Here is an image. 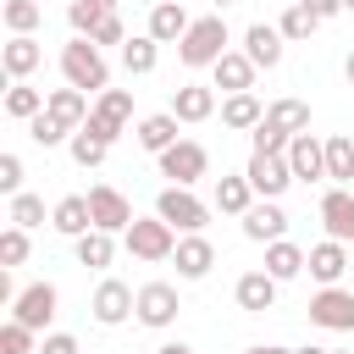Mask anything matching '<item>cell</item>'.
I'll use <instances>...</instances> for the list:
<instances>
[{"label": "cell", "instance_id": "obj_50", "mask_svg": "<svg viewBox=\"0 0 354 354\" xmlns=\"http://www.w3.org/2000/svg\"><path fill=\"white\" fill-rule=\"evenodd\" d=\"M343 77H348V83H354V50H348V61H343Z\"/></svg>", "mask_w": 354, "mask_h": 354}, {"label": "cell", "instance_id": "obj_11", "mask_svg": "<svg viewBox=\"0 0 354 354\" xmlns=\"http://www.w3.org/2000/svg\"><path fill=\"white\" fill-rule=\"evenodd\" d=\"M88 210H94V227H105V232H127V227H133V205H127V194L111 188V183L88 188Z\"/></svg>", "mask_w": 354, "mask_h": 354}, {"label": "cell", "instance_id": "obj_9", "mask_svg": "<svg viewBox=\"0 0 354 354\" xmlns=\"http://www.w3.org/2000/svg\"><path fill=\"white\" fill-rule=\"evenodd\" d=\"M310 321L326 326V332H354V293H343L337 282L321 288V293L310 299Z\"/></svg>", "mask_w": 354, "mask_h": 354}, {"label": "cell", "instance_id": "obj_53", "mask_svg": "<svg viewBox=\"0 0 354 354\" xmlns=\"http://www.w3.org/2000/svg\"><path fill=\"white\" fill-rule=\"evenodd\" d=\"M326 354H354V348H326Z\"/></svg>", "mask_w": 354, "mask_h": 354}, {"label": "cell", "instance_id": "obj_33", "mask_svg": "<svg viewBox=\"0 0 354 354\" xmlns=\"http://www.w3.org/2000/svg\"><path fill=\"white\" fill-rule=\"evenodd\" d=\"M326 177L343 188V183H354V138H326Z\"/></svg>", "mask_w": 354, "mask_h": 354}, {"label": "cell", "instance_id": "obj_49", "mask_svg": "<svg viewBox=\"0 0 354 354\" xmlns=\"http://www.w3.org/2000/svg\"><path fill=\"white\" fill-rule=\"evenodd\" d=\"M155 354H194V348H188V343H160Z\"/></svg>", "mask_w": 354, "mask_h": 354}, {"label": "cell", "instance_id": "obj_19", "mask_svg": "<svg viewBox=\"0 0 354 354\" xmlns=\"http://www.w3.org/2000/svg\"><path fill=\"white\" fill-rule=\"evenodd\" d=\"M171 116H177V122H210V116H216V88L183 83V88L171 94Z\"/></svg>", "mask_w": 354, "mask_h": 354}, {"label": "cell", "instance_id": "obj_54", "mask_svg": "<svg viewBox=\"0 0 354 354\" xmlns=\"http://www.w3.org/2000/svg\"><path fill=\"white\" fill-rule=\"evenodd\" d=\"M343 11H354V0H343Z\"/></svg>", "mask_w": 354, "mask_h": 354}, {"label": "cell", "instance_id": "obj_14", "mask_svg": "<svg viewBox=\"0 0 354 354\" xmlns=\"http://www.w3.org/2000/svg\"><path fill=\"white\" fill-rule=\"evenodd\" d=\"M232 299H238V310L266 315V310L277 304V277H271V271H243V277H238V288H232Z\"/></svg>", "mask_w": 354, "mask_h": 354}, {"label": "cell", "instance_id": "obj_37", "mask_svg": "<svg viewBox=\"0 0 354 354\" xmlns=\"http://www.w3.org/2000/svg\"><path fill=\"white\" fill-rule=\"evenodd\" d=\"M277 28H282V39H310V33L321 28V17H315V11H304V6L293 0V6L282 11V22H277Z\"/></svg>", "mask_w": 354, "mask_h": 354}, {"label": "cell", "instance_id": "obj_12", "mask_svg": "<svg viewBox=\"0 0 354 354\" xmlns=\"http://www.w3.org/2000/svg\"><path fill=\"white\" fill-rule=\"evenodd\" d=\"M177 310H183V304H177V288H171V282H144V288H138V310H133V315H138L144 326H171Z\"/></svg>", "mask_w": 354, "mask_h": 354}, {"label": "cell", "instance_id": "obj_4", "mask_svg": "<svg viewBox=\"0 0 354 354\" xmlns=\"http://www.w3.org/2000/svg\"><path fill=\"white\" fill-rule=\"evenodd\" d=\"M127 116H133V94H127V88H105V94H100V105L88 111V122H83V127H88L94 138L116 144V138H122V127H127Z\"/></svg>", "mask_w": 354, "mask_h": 354}, {"label": "cell", "instance_id": "obj_18", "mask_svg": "<svg viewBox=\"0 0 354 354\" xmlns=\"http://www.w3.org/2000/svg\"><path fill=\"white\" fill-rule=\"evenodd\" d=\"M254 61L243 55V50H227L216 66H210V77H216V88H227V94H243V88H254Z\"/></svg>", "mask_w": 354, "mask_h": 354}, {"label": "cell", "instance_id": "obj_25", "mask_svg": "<svg viewBox=\"0 0 354 354\" xmlns=\"http://www.w3.org/2000/svg\"><path fill=\"white\" fill-rule=\"evenodd\" d=\"M221 122H227V127H238V133H254V127L266 122V105L254 100V88L227 94V100H221Z\"/></svg>", "mask_w": 354, "mask_h": 354}, {"label": "cell", "instance_id": "obj_47", "mask_svg": "<svg viewBox=\"0 0 354 354\" xmlns=\"http://www.w3.org/2000/svg\"><path fill=\"white\" fill-rule=\"evenodd\" d=\"M299 6H304V11H315V17H321V22H326V17H337V11H343V0H299Z\"/></svg>", "mask_w": 354, "mask_h": 354}, {"label": "cell", "instance_id": "obj_23", "mask_svg": "<svg viewBox=\"0 0 354 354\" xmlns=\"http://www.w3.org/2000/svg\"><path fill=\"white\" fill-rule=\"evenodd\" d=\"M188 28H194V22H188L183 0H160V6L149 11V39H160V44H177Z\"/></svg>", "mask_w": 354, "mask_h": 354}, {"label": "cell", "instance_id": "obj_22", "mask_svg": "<svg viewBox=\"0 0 354 354\" xmlns=\"http://www.w3.org/2000/svg\"><path fill=\"white\" fill-rule=\"evenodd\" d=\"M44 111H50L55 122H66V127L77 133V127L88 122V111H94V105H88V94H83V88H72V83H66V88H50V100H44Z\"/></svg>", "mask_w": 354, "mask_h": 354}, {"label": "cell", "instance_id": "obj_36", "mask_svg": "<svg viewBox=\"0 0 354 354\" xmlns=\"http://www.w3.org/2000/svg\"><path fill=\"white\" fill-rule=\"evenodd\" d=\"M66 22H72L77 39H94V28L105 22V6H94V0H72V6H66Z\"/></svg>", "mask_w": 354, "mask_h": 354}, {"label": "cell", "instance_id": "obj_42", "mask_svg": "<svg viewBox=\"0 0 354 354\" xmlns=\"http://www.w3.org/2000/svg\"><path fill=\"white\" fill-rule=\"evenodd\" d=\"M0 354H33V326H22L17 315L0 326Z\"/></svg>", "mask_w": 354, "mask_h": 354}, {"label": "cell", "instance_id": "obj_24", "mask_svg": "<svg viewBox=\"0 0 354 354\" xmlns=\"http://www.w3.org/2000/svg\"><path fill=\"white\" fill-rule=\"evenodd\" d=\"M39 55H44V50H39L33 33H11V44L0 50V66H6V77L17 83V77H28V72L39 66Z\"/></svg>", "mask_w": 354, "mask_h": 354}, {"label": "cell", "instance_id": "obj_32", "mask_svg": "<svg viewBox=\"0 0 354 354\" xmlns=\"http://www.w3.org/2000/svg\"><path fill=\"white\" fill-rule=\"evenodd\" d=\"M44 100H50V94H39V88H28V83L17 77V83L6 88V116H17V122H33V116L44 111Z\"/></svg>", "mask_w": 354, "mask_h": 354}, {"label": "cell", "instance_id": "obj_46", "mask_svg": "<svg viewBox=\"0 0 354 354\" xmlns=\"http://www.w3.org/2000/svg\"><path fill=\"white\" fill-rule=\"evenodd\" d=\"M39 354H77V337H72V332H50V337L39 343Z\"/></svg>", "mask_w": 354, "mask_h": 354}, {"label": "cell", "instance_id": "obj_13", "mask_svg": "<svg viewBox=\"0 0 354 354\" xmlns=\"http://www.w3.org/2000/svg\"><path fill=\"white\" fill-rule=\"evenodd\" d=\"M288 166H293V177H304V183L326 177V144H321L315 133H293V144H288Z\"/></svg>", "mask_w": 354, "mask_h": 354}, {"label": "cell", "instance_id": "obj_3", "mask_svg": "<svg viewBox=\"0 0 354 354\" xmlns=\"http://www.w3.org/2000/svg\"><path fill=\"white\" fill-rule=\"evenodd\" d=\"M127 254L133 260H171L177 254V227L166 216H133L127 227Z\"/></svg>", "mask_w": 354, "mask_h": 354}, {"label": "cell", "instance_id": "obj_15", "mask_svg": "<svg viewBox=\"0 0 354 354\" xmlns=\"http://www.w3.org/2000/svg\"><path fill=\"white\" fill-rule=\"evenodd\" d=\"M321 221H326V238L354 243V194H348V188L321 194Z\"/></svg>", "mask_w": 354, "mask_h": 354}, {"label": "cell", "instance_id": "obj_52", "mask_svg": "<svg viewBox=\"0 0 354 354\" xmlns=\"http://www.w3.org/2000/svg\"><path fill=\"white\" fill-rule=\"evenodd\" d=\"M299 354H326V348H299Z\"/></svg>", "mask_w": 354, "mask_h": 354}, {"label": "cell", "instance_id": "obj_29", "mask_svg": "<svg viewBox=\"0 0 354 354\" xmlns=\"http://www.w3.org/2000/svg\"><path fill=\"white\" fill-rule=\"evenodd\" d=\"M249 205H254V183H249V177H216V210L243 216Z\"/></svg>", "mask_w": 354, "mask_h": 354}, {"label": "cell", "instance_id": "obj_6", "mask_svg": "<svg viewBox=\"0 0 354 354\" xmlns=\"http://www.w3.org/2000/svg\"><path fill=\"white\" fill-rule=\"evenodd\" d=\"M205 166H210V155H205V144H194V138H177L171 149H160V177H171V183H183V188H194V183L205 177Z\"/></svg>", "mask_w": 354, "mask_h": 354}, {"label": "cell", "instance_id": "obj_10", "mask_svg": "<svg viewBox=\"0 0 354 354\" xmlns=\"http://www.w3.org/2000/svg\"><path fill=\"white\" fill-rule=\"evenodd\" d=\"M243 177L254 183V194H260V199H277L288 183H299V177H293V166H288V155H249Z\"/></svg>", "mask_w": 354, "mask_h": 354}, {"label": "cell", "instance_id": "obj_41", "mask_svg": "<svg viewBox=\"0 0 354 354\" xmlns=\"http://www.w3.org/2000/svg\"><path fill=\"white\" fill-rule=\"evenodd\" d=\"M22 260H28V227H17V221H11V227L0 232V266L11 271V266H22Z\"/></svg>", "mask_w": 354, "mask_h": 354}, {"label": "cell", "instance_id": "obj_38", "mask_svg": "<svg viewBox=\"0 0 354 354\" xmlns=\"http://www.w3.org/2000/svg\"><path fill=\"white\" fill-rule=\"evenodd\" d=\"M28 138H33V144H44V149H50V144H66V138H72V127H66V122H55V116H50V111H39V116H33V122H28Z\"/></svg>", "mask_w": 354, "mask_h": 354}, {"label": "cell", "instance_id": "obj_28", "mask_svg": "<svg viewBox=\"0 0 354 354\" xmlns=\"http://www.w3.org/2000/svg\"><path fill=\"white\" fill-rule=\"evenodd\" d=\"M138 144H144L149 155L171 149V144H177V116H171V111H160V116H144V122H138Z\"/></svg>", "mask_w": 354, "mask_h": 354}, {"label": "cell", "instance_id": "obj_35", "mask_svg": "<svg viewBox=\"0 0 354 354\" xmlns=\"http://www.w3.org/2000/svg\"><path fill=\"white\" fill-rule=\"evenodd\" d=\"M0 17H6V28H11V33H33V28L44 22V0H6V11H0Z\"/></svg>", "mask_w": 354, "mask_h": 354}, {"label": "cell", "instance_id": "obj_31", "mask_svg": "<svg viewBox=\"0 0 354 354\" xmlns=\"http://www.w3.org/2000/svg\"><path fill=\"white\" fill-rule=\"evenodd\" d=\"M155 61H160V39H127L122 44V66L133 72V77H144V72H155Z\"/></svg>", "mask_w": 354, "mask_h": 354}, {"label": "cell", "instance_id": "obj_26", "mask_svg": "<svg viewBox=\"0 0 354 354\" xmlns=\"http://www.w3.org/2000/svg\"><path fill=\"white\" fill-rule=\"evenodd\" d=\"M50 227H55V232H66V238H83V232L94 227V210H88V194H66V199L55 205V216H50Z\"/></svg>", "mask_w": 354, "mask_h": 354}, {"label": "cell", "instance_id": "obj_45", "mask_svg": "<svg viewBox=\"0 0 354 354\" xmlns=\"http://www.w3.org/2000/svg\"><path fill=\"white\" fill-rule=\"evenodd\" d=\"M0 194H22V155H0Z\"/></svg>", "mask_w": 354, "mask_h": 354}, {"label": "cell", "instance_id": "obj_48", "mask_svg": "<svg viewBox=\"0 0 354 354\" xmlns=\"http://www.w3.org/2000/svg\"><path fill=\"white\" fill-rule=\"evenodd\" d=\"M243 354H299V348H277V343H254V348H243Z\"/></svg>", "mask_w": 354, "mask_h": 354}, {"label": "cell", "instance_id": "obj_27", "mask_svg": "<svg viewBox=\"0 0 354 354\" xmlns=\"http://www.w3.org/2000/svg\"><path fill=\"white\" fill-rule=\"evenodd\" d=\"M304 260H310V254H304L299 243H288V238H277V243H266V271H271L277 282H288V277H299V271H304Z\"/></svg>", "mask_w": 354, "mask_h": 354}, {"label": "cell", "instance_id": "obj_30", "mask_svg": "<svg viewBox=\"0 0 354 354\" xmlns=\"http://www.w3.org/2000/svg\"><path fill=\"white\" fill-rule=\"evenodd\" d=\"M111 254H116V243H111V232H105V227H88V232L77 238V266L100 271V266H111Z\"/></svg>", "mask_w": 354, "mask_h": 354}, {"label": "cell", "instance_id": "obj_21", "mask_svg": "<svg viewBox=\"0 0 354 354\" xmlns=\"http://www.w3.org/2000/svg\"><path fill=\"white\" fill-rule=\"evenodd\" d=\"M243 55L254 61V66H277L282 61V28H271V22H254L249 33H243Z\"/></svg>", "mask_w": 354, "mask_h": 354}, {"label": "cell", "instance_id": "obj_16", "mask_svg": "<svg viewBox=\"0 0 354 354\" xmlns=\"http://www.w3.org/2000/svg\"><path fill=\"white\" fill-rule=\"evenodd\" d=\"M177 277H188V282H199V277H210V266H216V249H210V238H199V232H188V238H177Z\"/></svg>", "mask_w": 354, "mask_h": 354}, {"label": "cell", "instance_id": "obj_1", "mask_svg": "<svg viewBox=\"0 0 354 354\" xmlns=\"http://www.w3.org/2000/svg\"><path fill=\"white\" fill-rule=\"evenodd\" d=\"M61 77L72 88H83V94H105L111 88V66H105V55H100L94 39H72L61 50Z\"/></svg>", "mask_w": 354, "mask_h": 354}, {"label": "cell", "instance_id": "obj_7", "mask_svg": "<svg viewBox=\"0 0 354 354\" xmlns=\"http://www.w3.org/2000/svg\"><path fill=\"white\" fill-rule=\"evenodd\" d=\"M88 310H94V321H100V326H122V321L138 310V293H133L127 282L105 277V282L94 288V304H88Z\"/></svg>", "mask_w": 354, "mask_h": 354}, {"label": "cell", "instance_id": "obj_44", "mask_svg": "<svg viewBox=\"0 0 354 354\" xmlns=\"http://www.w3.org/2000/svg\"><path fill=\"white\" fill-rule=\"evenodd\" d=\"M94 44H100V50H105V44H127V28H122L116 11H105V22L94 28Z\"/></svg>", "mask_w": 354, "mask_h": 354}, {"label": "cell", "instance_id": "obj_55", "mask_svg": "<svg viewBox=\"0 0 354 354\" xmlns=\"http://www.w3.org/2000/svg\"><path fill=\"white\" fill-rule=\"evenodd\" d=\"M216 6H232V0H216Z\"/></svg>", "mask_w": 354, "mask_h": 354}, {"label": "cell", "instance_id": "obj_2", "mask_svg": "<svg viewBox=\"0 0 354 354\" xmlns=\"http://www.w3.org/2000/svg\"><path fill=\"white\" fill-rule=\"evenodd\" d=\"M177 55H183V66H216V61L227 55V22H221V17H199V22L177 39Z\"/></svg>", "mask_w": 354, "mask_h": 354}, {"label": "cell", "instance_id": "obj_8", "mask_svg": "<svg viewBox=\"0 0 354 354\" xmlns=\"http://www.w3.org/2000/svg\"><path fill=\"white\" fill-rule=\"evenodd\" d=\"M55 304H61V293H55L50 282H33V288H22V293L11 299V315H17L22 326H33V332H44V326L55 321Z\"/></svg>", "mask_w": 354, "mask_h": 354}, {"label": "cell", "instance_id": "obj_17", "mask_svg": "<svg viewBox=\"0 0 354 354\" xmlns=\"http://www.w3.org/2000/svg\"><path fill=\"white\" fill-rule=\"evenodd\" d=\"M304 266H310V277H315L321 288H332V282L354 266V254H348L337 238H326V243H315V249H310V260H304Z\"/></svg>", "mask_w": 354, "mask_h": 354}, {"label": "cell", "instance_id": "obj_43", "mask_svg": "<svg viewBox=\"0 0 354 354\" xmlns=\"http://www.w3.org/2000/svg\"><path fill=\"white\" fill-rule=\"evenodd\" d=\"M11 221L17 227H39L44 221V199L39 194H11Z\"/></svg>", "mask_w": 354, "mask_h": 354}, {"label": "cell", "instance_id": "obj_34", "mask_svg": "<svg viewBox=\"0 0 354 354\" xmlns=\"http://www.w3.org/2000/svg\"><path fill=\"white\" fill-rule=\"evenodd\" d=\"M266 122H277L282 133H310V105L304 100H277V105H266Z\"/></svg>", "mask_w": 354, "mask_h": 354}, {"label": "cell", "instance_id": "obj_5", "mask_svg": "<svg viewBox=\"0 0 354 354\" xmlns=\"http://www.w3.org/2000/svg\"><path fill=\"white\" fill-rule=\"evenodd\" d=\"M155 216H166L177 232H199L210 210H205V199H194V188L171 183V188H160V199H155Z\"/></svg>", "mask_w": 354, "mask_h": 354}, {"label": "cell", "instance_id": "obj_20", "mask_svg": "<svg viewBox=\"0 0 354 354\" xmlns=\"http://www.w3.org/2000/svg\"><path fill=\"white\" fill-rule=\"evenodd\" d=\"M243 232H249L254 243H277V238L288 232V216L277 210V199H260V205L243 210Z\"/></svg>", "mask_w": 354, "mask_h": 354}, {"label": "cell", "instance_id": "obj_40", "mask_svg": "<svg viewBox=\"0 0 354 354\" xmlns=\"http://www.w3.org/2000/svg\"><path fill=\"white\" fill-rule=\"evenodd\" d=\"M249 138H254V155H288V144H293V133H282L277 122H260Z\"/></svg>", "mask_w": 354, "mask_h": 354}, {"label": "cell", "instance_id": "obj_39", "mask_svg": "<svg viewBox=\"0 0 354 354\" xmlns=\"http://www.w3.org/2000/svg\"><path fill=\"white\" fill-rule=\"evenodd\" d=\"M105 155H111V144H105V138H94L88 127H77V133H72V160H77V166H100Z\"/></svg>", "mask_w": 354, "mask_h": 354}, {"label": "cell", "instance_id": "obj_51", "mask_svg": "<svg viewBox=\"0 0 354 354\" xmlns=\"http://www.w3.org/2000/svg\"><path fill=\"white\" fill-rule=\"evenodd\" d=\"M94 6H105V11H116V6H122V0H94Z\"/></svg>", "mask_w": 354, "mask_h": 354}]
</instances>
